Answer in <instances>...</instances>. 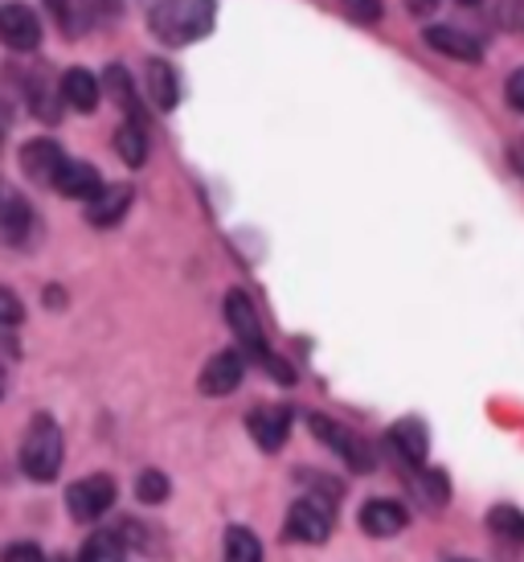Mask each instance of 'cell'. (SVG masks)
<instances>
[{
    "mask_svg": "<svg viewBox=\"0 0 524 562\" xmlns=\"http://www.w3.org/2000/svg\"><path fill=\"white\" fill-rule=\"evenodd\" d=\"M221 313H226V325H230V333L238 337V345L247 349L250 358L259 361L266 374L275 378L278 386H295V370L287 366V361L278 358L275 349H271V341H266V333H262V321H259V308L250 304V296L242 292V288H233V292H226V300H221Z\"/></svg>",
    "mask_w": 524,
    "mask_h": 562,
    "instance_id": "1",
    "label": "cell"
},
{
    "mask_svg": "<svg viewBox=\"0 0 524 562\" xmlns=\"http://www.w3.org/2000/svg\"><path fill=\"white\" fill-rule=\"evenodd\" d=\"M214 21H217V0H160L152 13H148V30H152L156 42L181 49L201 42V37H209Z\"/></svg>",
    "mask_w": 524,
    "mask_h": 562,
    "instance_id": "2",
    "label": "cell"
},
{
    "mask_svg": "<svg viewBox=\"0 0 524 562\" xmlns=\"http://www.w3.org/2000/svg\"><path fill=\"white\" fill-rule=\"evenodd\" d=\"M62 427L49 419V415H37L25 431V443H21V469L30 481H54L58 469H62Z\"/></svg>",
    "mask_w": 524,
    "mask_h": 562,
    "instance_id": "3",
    "label": "cell"
},
{
    "mask_svg": "<svg viewBox=\"0 0 524 562\" xmlns=\"http://www.w3.org/2000/svg\"><path fill=\"white\" fill-rule=\"evenodd\" d=\"M308 423H311V431H316V439H320L324 448H332L353 472H377V456H373V448L356 436V431H349L344 423L328 419V415H311Z\"/></svg>",
    "mask_w": 524,
    "mask_h": 562,
    "instance_id": "4",
    "label": "cell"
},
{
    "mask_svg": "<svg viewBox=\"0 0 524 562\" xmlns=\"http://www.w3.org/2000/svg\"><path fill=\"white\" fill-rule=\"evenodd\" d=\"M332 526H337V509L328 497H299L287 514V538L292 542H308V547H320L332 538Z\"/></svg>",
    "mask_w": 524,
    "mask_h": 562,
    "instance_id": "5",
    "label": "cell"
},
{
    "mask_svg": "<svg viewBox=\"0 0 524 562\" xmlns=\"http://www.w3.org/2000/svg\"><path fill=\"white\" fill-rule=\"evenodd\" d=\"M115 505V481L111 476H82L66 488V509L75 521H99Z\"/></svg>",
    "mask_w": 524,
    "mask_h": 562,
    "instance_id": "6",
    "label": "cell"
},
{
    "mask_svg": "<svg viewBox=\"0 0 524 562\" xmlns=\"http://www.w3.org/2000/svg\"><path fill=\"white\" fill-rule=\"evenodd\" d=\"M0 46L13 54H30L42 46V21L30 4H0Z\"/></svg>",
    "mask_w": 524,
    "mask_h": 562,
    "instance_id": "7",
    "label": "cell"
},
{
    "mask_svg": "<svg viewBox=\"0 0 524 562\" xmlns=\"http://www.w3.org/2000/svg\"><path fill=\"white\" fill-rule=\"evenodd\" d=\"M242 378H247V358H242L238 349H221V353H214V358L205 361L197 386H201V394L221 398V394L238 391V386H242Z\"/></svg>",
    "mask_w": 524,
    "mask_h": 562,
    "instance_id": "8",
    "label": "cell"
},
{
    "mask_svg": "<svg viewBox=\"0 0 524 562\" xmlns=\"http://www.w3.org/2000/svg\"><path fill=\"white\" fill-rule=\"evenodd\" d=\"M247 431L262 452H278L292 436V411L287 406H259L247 415Z\"/></svg>",
    "mask_w": 524,
    "mask_h": 562,
    "instance_id": "9",
    "label": "cell"
},
{
    "mask_svg": "<svg viewBox=\"0 0 524 562\" xmlns=\"http://www.w3.org/2000/svg\"><path fill=\"white\" fill-rule=\"evenodd\" d=\"M62 165H66V153L54 140H30L21 148V169H25V177L37 181V186H54Z\"/></svg>",
    "mask_w": 524,
    "mask_h": 562,
    "instance_id": "10",
    "label": "cell"
},
{
    "mask_svg": "<svg viewBox=\"0 0 524 562\" xmlns=\"http://www.w3.org/2000/svg\"><path fill=\"white\" fill-rule=\"evenodd\" d=\"M386 443H389V452H398L401 464H410V469H422V464H426V448H431V439H426L422 419L394 423V427L386 431Z\"/></svg>",
    "mask_w": 524,
    "mask_h": 562,
    "instance_id": "11",
    "label": "cell"
},
{
    "mask_svg": "<svg viewBox=\"0 0 524 562\" xmlns=\"http://www.w3.org/2000/svg\"><path fill=\"white\" fill-rule=\"evenodd\" d=\"M426 37V46L438 49L443 58H455V63H467V66H479L483 63V49L471 33L455 30V25H431V30L422 33Z\"/></svg>",
    "mask_w": 524,
    "mask_h": 562,
    "instance_id": "12",
    "label": "cell"
},
{
    "mask_svg": "<svg viewBox=\"0 0 524 562\" xmlns=\"http://www.w3.org/2000/svg\"><path fill=\"white\" fill-rule=\"evenodd\" d=\"M410 526V514H406V505L401 501H389V497H373L365 509H361V530L369 533V538H394Z\"/></svg>",
    "mask_w": 524,
    "mask_h": 562,
    "instance_id": "13",
    "label": "cell"
},
{
    "mask_svg": "<svg viewBox=\"0 0 524 562\" xmlns=\"http://www.w3.org/2000/svg\"><path fill=\"white\" fill-rule=\"evenodd\" d=\"M54 189H58L62 198H75V202H94V198L103 193V177H99V169L87 165V160H66Z\"/></svg>",
    "mask_w": 524,
    "mask_h": 562,
    "instance_id": "14",
    "label": "cell"
},
{
    "mask_svg": "<svg viewBox=\"0 0 524 562\" xmlns=\"http://www.w3.org/2000/svg\"><path fill=\"white\" fill-rule=\"evenodd\" d=\"M132 186H103V193L94 198V202H87V222L91 226H99V231H107V226H119L124 222V214L132 210Z\"/></svg>",
    "mask_w": 524,
    "mask_h": 562,
    "instance_id": "15",
    "label": "cell"
},
{
    "mask_svg": "<svg viewBox=\"0 0 524 562\" xmlns=\"http://www.w3.org/2000/svg\"><path fill=\"white\" fill-rule=\"evenodd\" d=\"M144 87H148V99H152L160 111H172L181 103V79L164 58H148L144 66Z\"/></svg>",
    "mask_w": 524,
    "mask_h": 562,
    "instance_id": "16",
    "label": "cell"
},
{
    "mask_svg": "<svg viewBox=\"0 0 524 562\" xmlns=\"http://www.w3.org/2000/svg\"><path fill=\"white\" fill-rule=\"evenodd\" d=\"M58 91H62V103L75 111H94L99 108V94H103V82L94 79L91 70H82V66H75V70H66L62 82H58Z\"/></svg>",
    "mask_w": 524,
    "mask_h": 562,
    "instance_id": "17",
    "label": "cell"
},
{
    "mask_svg": "<svg viewBox=\"0 0 524 562\" xmlns=\"http://www.w3.org/2000/svg\"><path fill=\"white\" fill-rule=\"evenodd\" d=\"M49 16L58 21V30H62V37H82V33L91 30L94 21V0H46Z\"/></svg>",
    "mask_w": 524,
    "mask_h": 562,
    "instance_id": "18",
    "label": "cell"
},
{
    "mask_svg": "<svg viewBox=\"0 0 524 562\" xmlns=\"http://www.w3.org/2000/svg\"><path fill=\"white\" fill-rule=\"evenodd\" d=\"M103 87H107V94L119 103V111H124L132 124H144V108H139V91L136 82H132V75H127L124 66H107V75H103Z\"/></svg>",
    "mask_w": 524,
    "mask_h": 562,
    "instance_id": "19",
    "label": "cell"
},
{
    "mask_svg": "<svg viewBox=\"0 0 524 562\" xmlns=\"http://www.w3.org/2000/svg\"><path fill=\"white\" fill-rule=\"evenodd\" d=\"M25 99H30V108H33V115L42 120V124H58V103H62V91H54L42 75H30L25 79Z\"/></svg>",
    "mask_w": 524,
    "mask_h": 562,
    "instance_id": "20",
    "label": "cell"
},
{
    "mask_svg": "<svg viewBox=\"0 0 524 562\" xmlns=\"http://www.w3.org/2000/svg\"><path fill=\"white\" fill-rule=\"evenodd\" d=\"M33 231V210L30 202H21V198H9V202L0 205V235L9 238V243H25Z\"/></svg>",
    "mask_w": 524,
    "mask_h": 562,
    "instance_id": "21",
    "label": "cell"
},
{
    "mask_svg": "<svg viewBox=\"0 0 524 562\" xmlns=\"http://www.w3.org/2000/svg\"><path fill=\"white\" fill-rule=\"evenodd\" d=\"M221 559L226 562H262V542L247 526H230L221 538Z\"/></svg>",
    "mask_w": 524,
    "mask_h": 562,
    "instance_id": "22",
    "label": "cell"
},
{
    "mask_svg": "<svg viewBox=\"0 0 524 562\" xmlns=\"http://www.w3.org/2000/svg\"><path fill=\"white\" fill-rule=\"evenodd\" d=\"M115 153H119L124 165L139 169V165L148 160V132H144V124H132V120H127V124L115 132Z\"/></svg>",
    "mask_w": 524,
    "mask_h": 562,
    "instance_id": "23",
    "label": "cell"
},
{
    "mask_svg": "<svg viewBox=\"0 0 524 562\" xmlns=\"http://www.w3.org/2000/svg\"><path fill=\"white\" fill-rule=\"evenodd\" d=\"M488 530L504 542H524V514L516 505H495L488 509Z\"/></svg>",
    "mask_w": 524,
    "mask_h": 562,
    "instance_id": "24",
    "label": "cell"
},
{
    "mask_svg": "<svg viewBox=\"0 0 524 562\" xmlns=\"http://www.w3.org/2000/svg\"><path fill=\"white\" fill-rule=\"evenodd\" d=\"M78 562H124V538L119 533H91L78 550Z\"/></svg>",
    "mask_w": 524,
    "mask_h": 562,
    "instance_id": "25",
    "label": "cell"
},
{
    "mask_svg": "<svg viewBox=\"0 0 524 562\" xmlns=\"http://www.w3.org/2000/svg\"><path fill=\"white\" fill-rule=\"evenodd\" d=\"M136 493H139V501H144V505H164V501H169V493H172V484L160 469H148V472H139Z\"/></svg>",
    "mask_w": 524,
    "mask_h": 562,
    "instance_id": "26",
    "label": "cell"
},
{
    "mask_svg": "<svg viewBox=\"0 0 524 562\" xmlns=\"http://www.w3.org/2000/svg\"><path fill=\"white\" fill-rule=\"evenodd\" d=\"M340 9L361 21V25H373V21H381V0H340Z\"/></svg>",
    "mask_w": 524,
    "mask_h": 562,
    "instance_id": "27",
    "label": "cell"
},
{
    "mask_svg": "<svg viewBox=\"0 0 524 562\" xmlns=\"http://www.w3.org/2000/svg\"><path fill=\"white\" fill-rule=\"evenodd\" d=\"M0 562H46L42 547H33V542H13V547L0 550Z\"/></svg>",
    "mask_w": 524,
    "mask_h": 562,
    "instance_id": "28",
    "label": "cell"
},
{
    "mask_svg": "<svg viewBox=\"0 0 524 562\" xmlns=\"http://www.w3.org/2000/svg\"><path fill=\"white\" fill-rule=\"evenodd\" d=\"M21 316H25L21 300H16L9 288H0V325H21Z\"/></svg>",
    "mask_w": 524,
    "mask_h": 562,
    "instance_id": "29",
    "label": "cell"
},
{
    "mask_svg": "<svg viewBox=\"0 0 524 562\" xmlns=\"http://www.w3.org/2000/svg\"><path fill=\"white\" fill-rule=\"evenodd\" d=\"M504 99H509L512 111H521L524 115V66L509 75V82H504Z\"/></svg>",
    "mask_w": 524,
    "mask_h": 562,
    "instance_id": "30",
    "label": "cell"
},
{
    "mask_svg": "<svg viewBox=\"0 0 524 562\" xmlns=\"http://www.w3.org/2000/svg\"><path fill=\"white\" fill-rule=\"evenodd\" d=\"M124 0H94V16H119Z\"/></svg>",
    "mask_w": 524,
    "mask_h": 562,
    "instance_id": "31",
    "label": "cell"
},
{
    "mask_svg": "<svg viewBox=\"0 0 524 562\" xmlns=\"http://www.w3.org/2000/svg\"><path fill=\"white\" fill-rule=\"evenodd\" d=\"M434 4H438V0H406V9H410V13H414V16L434 13Z\"/></svg>",
    "mask_w": 524,
    "mask_h": 562,
    "instance_id": "32",
    "label": "cell"
},
{
    "mask_svg": "<svg viewBox=\"0 0 524 562\" xmlns=\"http://www.w3.org/2000/svg\"><path fill=\"white\" fill-rule=\"evenodd\" d=\"M49 562H78V559H66V554H58V559H49Z\"/></svg>",
    "mask_w": 524,
    "mask_h": 562,
    "instance_id": "33",
    "label": "cell"
},
{
    "mask_svg": "<svg viewBox=\"0 0 524 562\" xmlns=\"http://www.w3.org/2000/svg\"><path fill=\"white\" fill-rule=\"evenodd\" d=\"M459 4H467V9H471V4H479V0H459Z\"/></svg>",
    "mask_w": 524,
    "mask_h": 562,
    "instance_id": "34",
    "label": "cell"
},
{
    "mask_svg": "<svg viewBox=\"0 0 524 562\" xmlns=\"http://www.w3.org/2000/svg\"><path fill=\"white\" fill-rule=\"evenodd\" d=\"M0 394H4V370H0Z\"/></svg>",
    "mask_w": 524,
    "mask_h": 562,
    "instance_id": "35",
    "label": "cell"
},
{
    "mask_svg": "<svg viewBox=\"0 0 524 562\" xmlns=\"http://www.w3.org/2000/svg\"><path fill=\"white\" fill-rule=\"evenodd\" d=\"M516 165H521V172H524V153H521V157H516Z\"/></svg>",
    "mask_w": 524,
    "mask_h": 562,
    "instance_id": "36",
    "label": "cell"
},
{
    "mask_svg": "<svg viewBox=\"0 0 524 562\" xmlns=\"http://www.w3.org/2000/svg\"><path fill=\"white\" fill-rule=\"evenodd\" d=\"M455 562H471V559H455Z\"/></svg>",
    "mask_w": 524,
    "mask_h": 562,
    "instance_id": "37",
    "label": "cell"
}]
</instances>
